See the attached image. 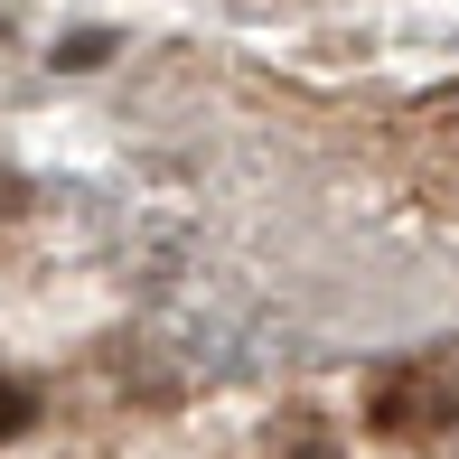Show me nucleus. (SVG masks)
Wrapping results in <instances>:
<instances>
[{"instance_id":"nucleus-1","label":"nucleus","mask_w":459,"mask_h":459,"mask_svg":"<svg viewBox=\"0 0 459 459\" xmlns=\"http://www.w3.org/2000/svg\"><path fill=\"white\" fill-rule=\"evenodd\" d=\"M459 412V375L450 366H394L385 385H375V422L385 431H431Z\"/></svg>"},{"instance_id":"nucleus-2","label":"nucleus","mask_w":459,"mask_h":459,"mask_svg":"<svg viewBox=\"0 0 459 459\" xmlns=\"http://www.w3.org/2000/svg\"><path fill=\"white\" fill-rule=\"evenodd\" d=\"M29 412H38L29 385H0V441H10V431H29Z\"/></svg>"},{"instance_id":"nucleus-3","label":"nucleus","mask_w":459,"mask_h":459,"mask_svg":"<svg viewBox=\"0 0 459 459\" xmlns=\"http://www.w3.org/2000/svg\"><path fill=\"white\" fill-rule=\"evenodd\" d=\"M290 459H338V450H328L319 431H300V450H290Z\"/></svg>"}]
</instances>
